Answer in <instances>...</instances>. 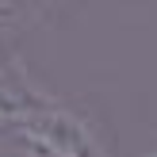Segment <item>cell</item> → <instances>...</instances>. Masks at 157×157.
<instances>
[{
  "mask_svg": "<svg viewBox=\"0 0 157 157\" xmlns=\"http://www.w3.org/2000/svg\"><path fill=\"white\" fill-rule=\"evenodd\" d=\"M54 0H0V42H15L31 27L42 23Z\"/></svg>",
  "mask_w": 157,
  "mask_h": 157,
  "instance_id": "obj_1",
  "label": "cell"
}]
</instances>
